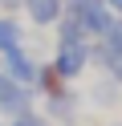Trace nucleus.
<instances>
[{"label":"nucleus","instance_id":"obj_1","mask_svg":"<svg viewBox=\"0 0 122 126\" xmlns=\"http://www.w3.org/2000/svg\"><path fill=\"white\" fill-rule=\"evenodd\" d=\"M33 94H37V90L20 85L16 77H8L4 69H0V114H4V118H20V114H29V110H33Z\"/></svg>","mask_w":122,"mask_h":126},{"label":"nucleus","instance_id":"obj_2","mask_svg":"<svg viewBox=\"0 0 122 126\" xmlns=\"http://www.w3.org/2000/svg\"><path fill=\"white\" fill-rule=\"evenodd\" d=\"M89 45H94V41H89ZM89 45H57L53 65H57V73H61L65 81H73V77L89 65Z\"/></svg>","mask_w":122,"mask_h":126},{"label":"nucleus","instance_id":"obj_3","mask_svg":"<svg viewBox=\"0 0 122 126\" xmlns=\"http://www.w3.org/2000/svg\"><path fill=\"white\" fill-rule=\"evenodd\" d=\"M0 57H4V73H8V77H16V81H20V85H29V90L37 85L41 65H37V61H33L29 53L20 49V45H16V49H8V53H0Z\"/></svg>","mask_w":122,"mask_h":126},{"label":"nucleus","instance_id":"obj_4","mask_svg":"<svg viewBox=\"0 0 122 126\" xmlns=\"http://www.w3.org/2000/svg\"><path fill=\"white\" fill-rule=\"evenodd\" d=\"M89 61H98V65L110 73V81H118V85H122V49H118V45H110V41L89 45Z\"/></svg>","mask_w":122,"mask_h":126},{"label":"nucleus","instance_id":"obj_5","mask_svg":"<svg viewBox=\"0 0 122 126\" xmlns=\"http://www.w3.org/2000/svg\"><path fill=\"white\" fill-rule=\"evenodd\" d=\"M24 12H29L33 25L49 29V25H57L65 16V0H24Z\"/></svg>","mask_w":122,"mask_h":126},{"label":"nucleus","instance_id":"obj_6","mask_svg":"<svg viewBox=\"0 0 122 126\" xmlns=\"http://www.w3.org/2000/svg\"><path fill=\"white\" fill-rule=\"evenodd\" d=\"M45 118H57V122H73V118H77V94H73V90L49 94V98H45Z\"/></svg>","mask_w":122,"mask_h":126},{"label":"nucleus","instance_id":"obj_7","mask_svg":"<svg viewBox=\"0 0 122 126\" xmlns=\"http://www.w3.org/2000/svg\"><path fill=\"white\" fill-rule=\"evenodd\" d=\"M57 45H89V33H86L77 12H65L57 20Z\"/></svg>","mask_w":122,"mask_h":126},{"label":"nucleus","instance_id":"obj_8","mask_svg":"<svg viewBox=\"0 0 122 126\" xmlns=\"http://www.w3.org/2000/svg\"><path fill=\"white\" fill-rule=\"evenodd\" d=\"M77 16H81V25H86L89 41H94V37L102 41V37H106V33L114 29V12L106 8V4H98V8H89V12H77Z\"/></svg>","mask_w":122,"mask_h":126},{"label":"nucleus","instance_id":"obj_9","mask_svg":"<svg viewBox=\"0 0 122 126\" xmlns=\"http://www.w3.org/2000/svg\"><path fill=\"white\" fill-rule=\"evenodd\" d=\"M20 41H24V29H20V20H16V16H0V53L16 49Z\"/></svg>","mask_w":122,"mask_h":126},{"label":"nucleus","instance_id":"obj_10","mask_svg":"<svg viewBox=\"0 0 122 126\" xmlns=\"http://www.w3.org/2000/svg\"><path fill=\"white\" fill-rule=\"evenodd\" d=\"M33 90H41L49 98V94H61V90H69V85H65V77L57 73V65H41V73H37V85H33Z\"/></svg>","mask_w":122,"mask_h":126},{"label":"nucleus","instance_id":"obj_11","mask_svg":"<svg viewBox=\"0 0 122 126\" xmlns=\"http://www.w3.org/2000/svg\"><path fill=\"white\" fill-rule=\"evenodd\" d=\"M94 102L98 106H114V102H118V81H102L94 90Z\"/></svg>","mask_w":122,"mask_h":126},{"label":"nucleus","instance_id":"obj_12","mask_svg":"<svg viewBox=\"0 0 122 126\" xmlns=\"http://www.w3.org/2000/svg\"><path fill=\"white\" fill-rule=\"evenodd\" d=\"M8 126H49V122H45V114L29 110V114H20V118H8Z\"/></svg>","mask_w":122,"mask_h":126},{"label":"nucleus","instance_id":"obj_13","mask_svg":"<svg viewBox=\"0 0 122 126\" xmlns=\"http://www.w3.org/2000/svg\"><path fill=\"white\" fill-rule=\"evenodd\" d=\"M98 4H106V0H65V12H89Z\"/></svg>","mask_w":122,"mask_h":126},{"label":"nucleus","instance_id":"obj_14","mask_svg":"<svg viewBox=\"0 0 122 126\" xmlns=\"http://www.w3.org/2000/svg\"><path fill=\"white\" fill-rule=\"evenodd\" d=\"M102 41H110V45H118V49H122V16H114V29L102 37Z\"/></svg>","mask_w":122,"mask_h":126},{"label":"nucleus","instance_id":"obj_15","mask_svg":"<svg viewBox=\"0 0 122 126\" xmlns=\"http://www.w3.org/2000/svg\"><path fill=\"white\" fill-rule=\"evenodd\" d=\"M16 8H24V0H0V16H12Z\"/></svg>","mask_w":122,"mask_h":126},{"label":"nucleus","instance_id":"obj_16","mask_svg":"<svg viewBox=\"0 0 122 126\" xmlns=\"http://www.w3.org/2000/svg\"><path fill=\"white\" fill-rule=\"evenodd\" d=\"M106 8H110L114 16H122V0H106Z\"/></svg>","mask_w":122,"mask_h":126}]
</instances>
